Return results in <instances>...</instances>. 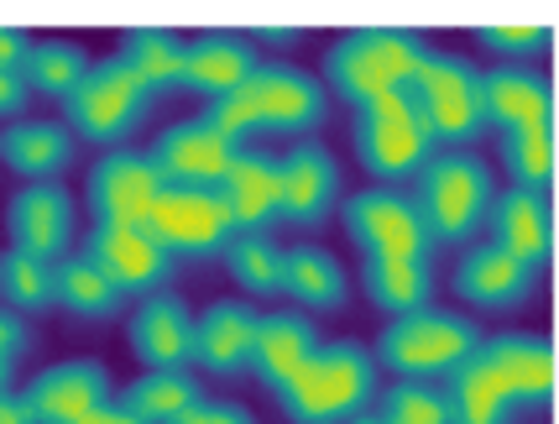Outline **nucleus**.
<instances>
[{
    "instance_id": "33",
    "label": "nucleus",
    "mask_w": 559,
    "mask_h": 424,
    "mask_svg": "<svg viewBox=\"0 0 559 424\" xmlns=\"http://www.w3.org/2000/svg\"><path fill=\"white\" fill-rule=\"evenodd\" d=\"M121 58L136 69V74L157 90V95H168L178 90V69H183V37L168 32V26H131L126 32V48Z\"/></svg>"
},
{
    "instance_id": "40",
    "label": "nucleus",
    "mask_w": 559,
    "mask_h": 424,
    "mask_svg": "<svg viewBox=\"0 0 559 424\" xmlns=\"http://www.w3.org/2000/svg\"><path fill=\"white\" fill-rule=\"evenodd\" d=\"M168 424H251V414H246L241 403H210V399H199V403H189L178 420H168Z\"/></svg>"
},
{
    "instance_id": "17",
    "label": "nucleus",
    "mask_w": 559,
    "mask_h": 424,
    "mask_svg": "<svg viewBox=\"0 0 559 424\" xmlns=\"http://www.w3.org/2000/svg\"><path fill=\"white\" fill-rule=\"evenodd\" d=\"M5 231H11V247L32 251L43 262H58L63 247L73 242V200L63 184H26L16 200L5 204Z\"/></svg>"
},
{
    "instance_id": "2",
    "label": "nucleus",
    "mask_w": 559,
    "mask_h": 424,
    "mask_svg": "<svg viewBox=\"0 0 559 424\" xmlns=\"http://www.w3.org/2000/svg\"><path fill=\"white\" fill-rule=\"evenodd\" d=\"M424 52H429L424 37L408 26H356L324 52V84L345 105L361 110V105L382 101L392 90H408Z\"/></svg>"
},
{
    "instance_id": "36",
    "label": "nucleus",
    "mask_w": 559,
    "mask_h": 424,
    "mask_svg": "<svg viewBox=\"0 0 559 424\" xmlns=\"http://www.w3.org/2000/svg\"><path fill=\"white\" fill-rule=\"evenodd\" d=\"M225 268L251 294H277L283 288V251L272 247V236H230L225 242Z\"/></svg>"
},
{
    "instance_id": "26",
    "label": "nucleus",
    "mask_w": 559,
    "mask_h": 424,
    "mask_svg": "<svg viewBox=\"0 0 559 424\" xmlns=\"http://www.w3.org/2000/svg\"><path fill=\"white\" fill-rule=\"evenodd\" d=\"M319 351V335L309 315H298V309H283V315H267V320L257 325V341H251V367L246 373H257L267 388H283L309 356Z\"/></svg>"
},
{
    "instance_id": "22",
    "label": "nucleus",
    "mask_w": 559,
    "mask_h": 424,
    "mask_svg": "<svg viewBox=\"0 0 559 424\" xmlns=\"http://www.w3.org/2000/svg\"><path fill=\"white\" fill-rule=\"evenodd\" d=\"M189 346H194V315L183 299H142L131 315V351L142 356L152 373H173L189 367Z\"/></svg>"
},
{
    "instance_id": "38",
    "label": "nucleus",
    "mask_w": 559,
    "mask_h": 424,
    "mask_svg": "<svg viewBox=\"0 0 559 424\" xmlns=\"http://www.w3.org/2000/svg\"><path fill=\"white\" fill-rule=\"evenodd\" d=\"M481 43L502 58H534L549 48V26L538 22H487L481 26Z\"/></svg>"
},
{
    "instance_id": "24",
    "label": "nucleus",
    "mask_w": 559,
    "mask_h": 424,
    "mask_svg": "<svg viewBox=\"0 0 559 424\" xmlns=\"http://www.w3.org/2000/svg\"><path fill=\"white\" fill-rule=\"evenodd\" d=\"M481 110H487V126H497V131L538 126L555 116V95H549V79L538 69L502 63V69L481 74Z\"/></svg>"
},
{
    "instance_id": "9",
    "label": "nucleus",
    "mask_w": 559,
    "mask_h": 424,
    "mask_svg": "<svg viewBox=\"0 0 559 424\" xmlns=\"http://www.w3.org/2000/svg\"><path fill=\"white\" fill-rule=\"evenodd\" d=\"M142 231L168 251L173 262H178V257H183V262L219 257L225 242L236 236V225H230V215H225V204H219L215 189H173V184H163V195H157V204H152V215H146Z\"/></svg>"
},
{
    "instance_id": "14",
    "label": "nucleus",
    "mask_w": 559,
    "mask_h": 424,
    "mask_svg": "<svg viewBox=\"0 0 559 424\" xmlns=\"http://www.w3.org/2000/svg\"><path fill=\"white\" fill-rule=\"evenodd\" d=\"M225 215L236 225V236H272V225L283 221V184H277V157L241 148L230 157L225 178L215 184Z\"/></svg>"
},
{
    "instance_id": "18",
    "label": "nucleus",
    "mask_w": 559,
    "mask_h": 424,
    "mask_svg": "<svg viewBox=\"0 0 559 424\" xmlns=\"http://www.w3.org/2000/svg\"><path fill=\"white\" fill-rule=\"evenodd\" d=\"M491 225V247L512 251L518 262L544 268L549 247H555V221H549V189H502L487 210Z\"/></svg>"
},
{
    "instance_id": "11",
    "label": "nucleus",
    "mask_w": 559,
    "mask_h": 424,
    "mask_svg": "<svg viewBox=\"0 0 559 424\" xmlns=\"http://www.w3.org/2000/svg\"><path fill=\"white\" fill-rule=\"evenodd\" d=\"M79 257H90L99 273L121 288L126 299H131V294H157L173 273V257L146 236L142 225H99L95 221L84 231Z\"/></svg>"
},
{
    "instance_id": "45",
    "label": "nucleus",
    "mask_w": 559,
    "mask_h": 424,
    "mask_svg": "<svg viewBox=\"0 0 559 424\" xmlns=\"http://www.w3.org/2000/svg\"><path fill=\"white\" fill-rule=\"evenodd\" d=\"M262 37H267V43H288V37H293V26L272 22V26H262Z\"/></svg>"
},
{
    "instance_id": "7",
    "label": "nucleus",
    "mask_w": 559,
    "mask_h": 424,
    "mask_svg": "<svg viewBox=\"0 0 559 424\" xmlns=\"http://www.w3.org/2000/svg\"><path fill=\"white\" fill-rule=\"evenodd\" d=\"M481 346V335H476V325L465 320V315H450V309H418V315H403V320H392L382 335H377V351H371V362H382L392 373L414 377H444L450 367H461L471 351Z\"/></svg>"
},
{
    "instance_id": "20",
    "label": "nucleus",
    "mask_w": 559,
    "mask_h": 424,
    "mask_svg": "<svg viewBox=\"0 0 559 424\" xmlns=\"http://www.w3.org/2000/svg\"><path fill=\"white\" fill-rule=\"evenodd\" d=\"M538 283V268L528 262H518L512 251L502 247H476L461 257V268H455V294L465 304H476V309H518V304H528Z\"/></svg>"
},
{
    "instance_id": "27",
    "label": "nucleus",
    "mask_w": 559,
    "mask_h": 424,
    "mask_svg": "<svg viewBox=\"0 0 559 424\" xmlns=\"http://www.w3.org/2000/svg\"><path fill=\"white\" fill-rule=\"evenodd\" d=\"M361 283H366V299L377 304L382 315H392V320L429 309V294H435L429 257H366Z\"/></svg>"
},
{
    "instance_id": "32",
    "label": "nucleus",
    "mask_w": 559,
    "mask_h": 424,
    "mask_svg": "<svg viewBox=\"0 0 559 424\" xmlns=\"http://www.w3.org/2000/svg\"><path fill=\"white\" fill-rule=\"evenodd\" d=\"M497 157H502V168L512 174L518 189H549V178H555V137H549V121L497 131Z\"/></svg>"
},
{
    "instance_id": "30",
    "label": "nucleus",
    "mask_w": 559,
    "mask_h": 424,
    "mask_svg": "<svg viewBox=\"0 0 559 424\" xmlns=\"http://www.w3.org/2000/svg\"><path fill=\"white\" fill-rule=\"evenodd\" d=\"M283 288H288L298 304L319 309V315H330V309H341L345 304V273L324 247L283 251Z\"/></svg>"
},
{
    "instance_id": "47",
    "label": "nucleus",
    "mask_w": 559,
    "mask_h": 424,
    "mask_svg": "<svg viewBox=\"0 0 559 424\" xmlns=\"http://www.w3.org/2000/svg\"><path fill=\"white\" fill-rule=\"evenodd\" d=\"M0 393H11V367L0 362Z\"/></svg>"
},
{
    "instance_id": "12",
    "label": "nucleus",
    "mask_w": 559,
    "mask_h": 424,
    "mask_svg": "<svg viewBox=\"0 0 559 424\" xmlns=\"http://www.w3.org/2000/svg\"><path fill=\"white\" fill-rule=\"evenodd\" d=\"M157 195H163V178L152 168V157L146 152H126V148L99 157L90 184H84L90 215L99 225H146Z\"/></svg>"
},
{
    "instance_id": "21",
    "label": "nucleus",
    "mask_w": 559,
    "mask_h": 424,
    "mask_svg": "<svg viewBox=\"0 0 559 424\" xmlns=\"http://www.w3.org/2000/svg\"><path fill=\"white\" fill-rule=\"evenodd\" d=\"M257 325L262 315L246 309V304H210L194 320V346H189V362H199L204 373H246L251 367V341H257Z\"/></svg>"
},
{
    "instance_id": "41",
    "label": "nucleus",
    "mask_w": 559,
    "mask_h": 424,
    "mask_svg": "<svg viewBox=\"0 0 559 424\" xmlns=\"http://www.w3.org/2000/svg\"><path fill=\"white\" fill-rule=\"evenodd\" d=\"M26 101H32L26 79L16 74V69H0V121H5V116H22Z\"/></svg>"
},
{
    "instance_id": "8",
    "label": "nucleus",
    "mask_w": 559,
    "mask_h": 424,
    "mask_svg": "<svg viewBox=\"0 0 559 424\" xmlns=\"http://www.w3.org/2000/svg\"><path fill=\"white\" fill-rule=\"evenodd\" d=\"M356 152L382 189H397L403 178H414L429 163L435 148H429V131L418 121V105L408 90H392L356 110Z\"/></svg>"
},
{
    "instance_id": "29",
    "label": "nucleus",
    "mask_w": 559,
    "mask_h": 424,
    "mask_svg": "<svg viewBox=\"0 0 559 424\" xmlns=\"http://www.w3.org/2000/svg\"><path fill=\"white\" fill-rule=\"evenodd\" d=\"M52 304H63L79 320H110L126 309V294L90 257H58L52 262Z\"/></svg>"
},
{
    "instance_id": "46",
    "label": "nucleus",
    "mask_w": 559,
    "mask_h": 424,
    "mask_svg": "<svg viewBox=\"0 0 559 424\" xmlns=\"http://www.w3.org/2000/svg\"><path fill=\"white\" fill-rule=\"evenodd\" d=\"M345 424H388V420H382V414H350Z\"/></svg>"
},
{
    "instance_id": "39",
    "label": "nucleus",
    "mask_w": 559,
    "mask_h": 424,
    "mask_svg": "<svg viewBox=\"0 0 559 424\" xmlns=\"http://www.w3.org/2000/svg\"><path fill=\"white\" fill-rule=\"evenodd\" d=\"M26 351H32V330H26V320L11 309V304H0V362L16 367Z\"/></svg>"
},
{
    "instance_id": "34",
    "label": "nucleus",
    "mask_w": 559,
    "mask_h": 424,
    "mask_svg": "<svg viewBox=\"0 0 559 424\" xmlns=\"http://www.w3.org/2000/svg\"><path fill=\"white\" fill-rule=\"evenodd\" d=\"M90 74V58L73 48V43H32L22 63V79L32 95H52V101H69L73 90Z\"/></svg>"
},
{
    "instance_id": "23",
    "label": "nucleus",
    "mask_w": 559,
    "mask_h": 424,
    "mask_svg": "<svg viewBox=\"0 0 559 424\" xmlns=\"http://www.w3.org/2000/svg\"><path fill=\"white\" fill-rule=\"evenodd\" d=\"M481 351L491 356L512 409L549 403V393H555V351H549L544 335H497V341H481Z\"/></svg>"
},
{
    "instance_id": "31",
    "label": "nucleus",
    "mask_w": 559,
    "mask_h": 424,
    "mask_svg": "<svg viewBox=\"0 0 559 424\" xmlns=\"http://www.w3.org/2000/svg\"><path fill=\"white\" fill-rule=\"evenodd\" d=\"M204 399V382H194L189 377V367H173V373H146V377H136L131 388H126V409L136 414V420H146V424H168V420H178L189 403H199Z\"/></svg>"
},
{
    "instance_id": "35",
    "label": "nucleus",
    "mask_w": 559,
    "mask_h": 424,
    "mask_svg": "<svg viewBox=\"0 0 559 424\" xmlns=\"http://www.w3.org/2000/svg\"><path fill=\"white\" fill-rule=\"evenodd\" d=\"M0 294L11 299L16 315H37V309H52V262L32 257V251L11 247L0 257Z\"/></svg>"
},
{
    "instance_id": "10",
    "label": "nucleus",
    "mask_w": 559,
    "mask_h": 424,
    "mask_svg": "<svg viewBox=\"0 0 559 424\" xmlns=\"http://www.w3.org/2000/svg\"><path fill=\"white\" fill-rule=\"evenodd\" d=\"M345 236L366 257H429V231L418 221L414 195L382 184L345 204Z\"/></svg>"
},
{
    "instance_id": "37",
    "label": "nucleus",
    "mask_w": 559,
    "mask_h": 424,
    "mask_svg": "<svg viewBox=\"0 0 559 424\" xmlns=\"http://www.w3.org/2000/svg\"><path fill=\"white\" fill-rule=\"evenodd\" d=\"M382 420L388 424H450V403L435 382H397L382 393Z\"/></svg>"
},
{
    "instance_id": "19",
    "label": "nucleus",
    "mask_w": 559,
    "mask_h": 424,
    "mask_svg": "<svg viewBox=\"0 0 559 424\" xmlns=\"http://www.w3.org/2000/svg\"><path fill=\"white\" fill-rule=\"evenodd\" d=\"M257 69V48L241 32H204L194 43H183V69H178V90H194L204 101H219L230 90H241Z\"/></svg>"
},
{
    "instance_id": "44",
    "label": "nucleus",
    "mask_w": 559,
    "mask_h": 424,
    "mask_svg": "<svg viewBox=\"0 0 559 424\" xmlns=\"http://www.w3.org/2000/svg\"><path fill=\"white\" fill-rule=\"evenodd\" d=\"M0 424H37L32 409L22 403V393H0Z\"/></svg>"
},
{
    "instance_id": "15",
    "label": "nucleus",
    "mask_w": 559,
    "mask_h": 424,
    "mask_svg": "<svg viewBox=\"0 0 559 424\" xmlns=\"http://www.w3.org/2000/svg\"><path fill=\"white\" fill-rule=\"evenodd\" d=\"M277 184H283V221L298 231H319L341 195V163L324 142H298L277 157Z\"/></svg>"
},
{
    "instance_id": "42",
    "label": "nucleus",
    "mask_w": 559,
    "mask_h": 424,
    "mask_svg": "<svg viewBox=\"0 0 559 424\" xmlns=\"http://www.w3.org/2000/svg\"><path fill=\"white\" fill-rule=\"evenodd\" d=\"M26 52H32V37H26L22 26H0V69H16L22 74Z\"/></svg>"
},
{
    "instance_id": "16",
    "label": "nucleus",
    "mask_w": 559,
    "mask_h": 424,
    "mask_svg": "<svg viewBox=\"0 0 559 424\" xmlns=\"http://www.w3.org/2000/svg\"><path fill=\"white\" fill-rule=\"evenodd\" d=\"M22 403L32 409L37 424H79L99 403H110V373L99 362H58L26 382Z\"/></svg>"
},
{
    "instance_id": "6",
    "label": "nucleus",
    "mask_w": 559,
    "mask_h": 424,
    "mask_svg": "<svg viewBox=\"0 0 559 424\" xmlns=\"http://www.w3.org/2000/svg\"><path fill=\"white\" fill-rule=\"evenodd\" d=\"M152 105H157V90L116 52V58H105V63H90L84 84L63 101V110H69V131H79L84 142L121 148Z\"/></svg>"
},
{
    "instance_id": "13",
    "label": "nucleus",
    "mask_w": 559,
    "mask_h": 424,
    "mask_svg": "<svg viewBox=\"0 0 559 424\" xmlns=\"http://www.w3.org/2000/svg\"><path fill=\"white\" fill-rule=\"evenodd\" d=\"M236 152H241V142L219 137L215 126L178 121V126H168V131L157 137V148L146 152V157H152L157 178L173 184V189H215Z\"/></svg>"
},
{
    "instance_id": "5",
    "label": "nucleus",
    "mask_w": 559,
    "mask_h": 424,
    "mask_svg": "<svg viewBox=\"0 0 559 424\" xmlns=\"http://www.w3.org/2000/svg\"><path fill=\"white\" fill-rule=\"evenodd\" d=\"M408 95L418 105V121L429 131V148L465 152L481 131H487V110H481V74L455 58V52H424Z\"/></svg>"
},
{
    "instance_id": "3",
    "label": "nucleus",
    "mask_w": 559,
    "mask_h": 424,
    "mask_svg": "<svg viewBox=\"0 0 559 424\" xmlns=\"http://www.w3.org/2000/svg\"><path fill=\"white\" fill-rule=\"evenodd\" d=\"M414 210L429 231V247L435 242H444V247L471 242L487 225V210L497 200L491 168L476 152H429V163L414 174Z\"/></svg>"
},
{
    "instance_id": "25",
    "label": "nucleus",
    "mask_w": 559,
    "mask_h": 424,
    "mask_svg": "<svg viewBox=\"0 0 559 424\" xmlns=\"http://www.w3.org/2000/svg\"><path fill=\"white\" fill-rule=\"evenodd\" d=\"M444 403H450V424H508L512 399L502 388V377L491 367V356L481 346L465 356L461 367L444 373Z\"/></svg>"
},
{
    "instance_id": "28",
    "label": "nucleus",
    "mask_w": 559,
    "mask_h": 424,
    "mask_svg": "<svg viewBox=\"0 0 559 424\" xmlns=\"http://www.w3.org/2000/svg\"><path fill=\"white\" fill-rule=\"evenodd\" d=\"M0 163L26 174L32 184H48L73 163V131L58 121H22L0 131Z\"/></svg>"
},
{
    "instance_id": "43",
    "label": "nucleus",
    "mask_w": 559,
    "mask_h": 424,
    "mask_svg": "<svg viewBox=\"0 0 559 424\" xmlns=\"http://www.w3.org/2000/svg\"><path fill=\"white\" fill-rule=\"evenodd\" d=\"M79 424H146V420H136L126 403H99L95 414H90V420H79Z\"/></svg>"
},
{
    "instance_id": "1",
    "label": "nucleus",
    "mask_w": 559,
    "mask_h": 424,
    "mask_svg": "<svg viewBox=\"0 0 559 424\" xmlns=\"http://www.w3.org/2000/svg\"><path fill=\"white\" fill-rule=\"evenodd\" d=\"M324 110L330 105H324L319 79H309L304 69H288V63H257L241 90L210 101L199 121L215 126L230 142H246L257 131H309L324 121Z\"/></svg>"
},
{
    "instance_id": "4",
    "label": "nucleus",
    "mask_w": 559,
    "mask_h": 424,
    "mask_svg": "<svg viewBox=\"0 0 559 424\" xmlns=\"http://www.w3.org/2000/svg\"><path fill=\"white\" fill-rule=\"evenodd\" d=\"M277 399L293 424H345L350 414H366V403L377 399V362L371 351L350 346V341L319 346L277 388Z\"/></svg>"
}]
</instances>
